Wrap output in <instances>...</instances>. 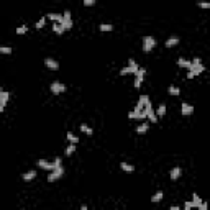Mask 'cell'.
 Returning <instances> with one entry per match:
<instances>
[{"instance_id":"obj_4","label":"cell","mask_w":210,"mask_h":210,"mask_svg":"<svg viewBox=\"0 0 210 210\" xmlns=\"http://www.w3.org/2000/svg\"><path fill=\"white\" fill-rule=\"evenodd\" d=\"M62 174H64V168H56L53 171V173L49 174V176H48V182H54V181H58L59 177H62Z\"/></svg>"},{"instance_id":"obj_26","label":"cell","mask_w":210,"mask_h":210,"mask_svg":"<svg viewBox=\"0 0 210 210\" xmlns=\"http://www.w3.org/2000/svg\"><path fill=\"white\" fill-rule=\"evenodd\" d=\"M99 28H100V31H112V30H113V26H112L110 23H102Z\"/></svg>"},{"instance_id":"obj_3","label":"cell","mask_w":210,"mask_h":210,"mask_svg":"<svg viewBox=\"0 0 210 210\" xmlns=\"http://www.w3.org/2000/svg\"><path fill=\"white\" fill-rule=\"evenodd\" d=\"M49 89H51V92H53L54 95H59V94H62V92H66V86H64L62 82H59V81L51 84Z\"/></svg>"},{"instance_id":"obj_8","label":"cell","mask_w":210,"mask_h":210,"mask_svg":"<svg viewBox=\"0 0 210 210\" xmlns=\"http://www.w3.org/2000/svg\"><path fill=\"white\" fill-rule=\"evenodd\" d=\"M181 112H182V115H192L194 113V107L190 105V103H182V107H181Z\"/></svg>"},{"instance_id":"obj_12","label":"cell","mask_w":210,"mask_h":210,"mask_svg":"<svg viewBox=\"0 0 210 210\" xmlns=\"http://www.w3.org/2000/svg\"><path fill=\"white\" fill-rule=\"evenodd\" d=\"M46 18L51 21H54V23H62V15H56V13H48L46 15Z\"/></svg>"},{"instance_id":"obj_16","label":"cell","mask_w":210,"mask_h":210,"mask_svg":"<svg viewBox=\"0 0 210 210\" xmlns=\"http://www.w3.org/2000/svg\"><path fill=\"white\" fill-rule=\"evenodd\" d=\"M148 128H149V123L148 122H144V123H141L140 127L136 128V133H138V135H144V133L148 132Z\"/></svg>"},{"instance_id":"obj_10","label":"cell","mask_w":210,"mask_h":210,"mask_svg":"<svg viewBox=\"0 0 210 210\" xmlns=\"http://www.w3.org/2000/svg\"><path fill=\"white\" fill-rule=\"evenodd\" d=\"M176 45H179V36H169L166 40V48H173Z\"/></svg>"},{"instance_id":"obj_39","label":"cell","mask_w":210,"mask_h":210,"mask_svg":"<svg viewBox=\"0 0 210 210\" xmlns=\"http://www.w3.org/2000/svg\"><path fill=\"white\" fill-rule=\"evenodd\" d=\"M4 108H5L4 105H0V113H2V112H4Z\"/></svg>"},{"instance_id":"obj_13","label":"cell","mask_w":210,"mask_h":210,"mask_svg":"<svg viewBox=\"0 0 210 210\" xmlns=\"http://www.w3.org/2000/svg\"><path fill=\"white\" fill-rule=\"evenodd\" d=\"M21 177H23V181H25V182L33 181L35 177H36V171H28V173H25V174H23Z\"/></svg>"},{"instance_id":"obj_40","label":"cell","mask_w":210,"mask_h":210,"mask_svg":"<svg viewBox=\"0 0 210 210\" xmlns=\"http://www.w3.org/2000/svg\"><path fill=\"white\" fill-rule=\"evenodd\" d=\"M81 210H87V207H86V205H82V207H81Z\"/></svg>"},{"instance_id":"obj_33","label":"cell","mask_w":210,"mask_h":210,"mask_svg":"<svg viewBox=\"0 0 210 210\" xmlns=\"http://www.w3.org/2000/svg\"><path fill=\"white\" fill-rule=\"evenodd\" d=\"M197 210H207V204H205V202H202L200 205L197 207Z\"/></svg>"},{"instance_id":"obj_9","label":"cell","mask_w":210,"mask_h":210,"mask_svg":"<svg viewBox=\"0 0 210 210\" xmlns=\"http://www.w3.org/2000/svg\"><path fill=\"white\" fill-rule=\"evenodd\" d=\"M120 168H122V171H125L127 174L135 173V166H133V164H128V163H120Z\"/></svg>"},{"instance_id":"obj_17","label":"cell","mask_w":210,"mask_h":210,"mask_svg":"<svg viewBox=\"0 0 210 210\" xmlns=\"http://www.w3.org/2000/svg\"><path fill=\"white\" fill-rule=\"evenodd\" d=\"M166 110H168V108H166V105H164V103H161V105H158V112L154 113V115L159 117V118H163V117L166 115Z\"/></svg>"},{"instance_id":"obj_1","label":"cell","mask_w":210,"mask_h":210,"mask_svg":"<svg viewBox=\"0 0 210 210\" xmlns=\"http://www.w3.org/2000/svg\"><path fill=\"white\" fill-rule=\"evenodd\" d=\"M140 69V66L136 64V61L133 58L128 59V66L123 67V69L120 71V76H127V74H136V71Z\"/></svg>"},{"instance_id":"obj_35","label":"cell","mask_w":210,"mask_h":210,"mask_svg":"<svg viewBox=\"0 0 210 210\" xmlns=\"http://www.w3.org/2000/svg\"><path fill=\"white\" fill-rule=\"evenodd\" d=\"M199 7H202V8H209L210 5H209V4H204V2H202V4H199Z\"/></svg>"},{"instance_id":"obj_5","label":"cell","mask_w":210,"mask_h":210,"mask_svg":"<svg viewBox=\"0 0 210 210\" xmlns=\"http://www.w3.org/2000/svg\"><path fill=\"white\" fill-rule=\"evenodd\" d=\"M45 66L48 67V69H51V71H58L59 69V62L56 61V59H53V58H46L45 59Z\"/></svg>"},{"instance_id":"obj_18","label":"cell","mask_w":210,"mask_h":210,"mask_svg":"<svg viewBox=\"0 0 210 210\" xmlns=\"http://www.w3.org/2000/svg\"><path fill=\"white\" fill-rule=\"evenodd\" d=\"M200 204H202V199L197 195V192H194L192 194V207H194V209H197Z\"/></svg>"},{"instance_id":"obj_14","label":"cell","mask_w":210,"mask_h":210,"mask_svg":"<svg viewBox=\"0 0 210 210\" xmlns=\"http://www.w3.org/2000/svg\"><path fill=\"white\" fill-rule=\"evenodd\" d=\"M72 25H74V23H72V18H62L61 26L64 28V31H66V30H71L72 28Z\"/></svg>"},{"instance_id":"obj_24","label":"cell","mask_w":210,"mask_h":210,"mask_svg":"<svg viewBox=\"0 0 210 210\" xmlns=\"http://www.w3.org/2000/svg\"><path fill=\"white\" fill-rule=\"evenodd\" d=\"M168 92H169L171 95H179V94H181V91H179V87H176V86H169Z\"/></svg>"},{"instance_id":"obj_11","label":"cell","mask_w":210,"mask_h":210,"mask_svg":"<svg viewBox=\"0 0 210 210\" xmlns=\"http://www.w3.org/2000/svg\"><path fill=\"white\" fill-rule=\"evenodd\" d=\"M181 176H182V169L181 168H173L171 169V179H173V181H177Z\"/></svg>"},{"instance_id":"obj_21","label":"cell","mask_w":210,"mask_h":210,"mask_svg":"<svg viewBox=\"0 0 210 210\" xmlns=\"http://www.w3.org/2000/svg\"><path fill=\"white\" fill-rule=\"evenodd\" d=\"M144 74H146V71H144V67H140V69L136 71L135 79H140V81H144Z\"/></svg>"},{"instance_id":"obj_20","label":"cell","mask_w":210,"mask_h":210,"mask_svg":"<svg viewBox=\"0 0 210 210\" xmlns=\"http://www.w3.org/2000/svg\"><path fill=\"white\" fill-rule=\"evenodd\" d=\"M53 31L56 35H62L64 33V28L61 26V23H53Z\"/></svg>"},{"instance_id":"obj_25","label":"cell","mask_w":210,"mask_h":210,"mask_svg":"<svg viewBox=\"0 0 210 210\" xmlns=\"http://www.w3.org/2000/svg\"><path fill=\"white\" fill-rule=\"evenodd\" d=\"M45 23H46V17H43V18H40V20L35 23V28L36 30H41L43 26H45Z\"/></svg>"},{"instance_id":"obj_31","label":"cell","mask_w":210,"mask_h":210,"mask_svg":"<svg viewBox=\"0 0 210 210\" xmlns=\"http://www.w3.org/2000/svg\"><path fill=\"white\" fill-rule=\"evenodd\" d=\"M61 164H62V159H61V158H56V159H54V169L61 168Z\"/></svg>"},{"instance_id":"obj_29","label":"cell","mask_w":210,"mask_h":210,"mask_svg":"<svg viewBox=\"0 0 210 210\" xmlns=\"http://www.w3.org/2000/svg\"><path fill=\"white\" fill-rule=\"evenodd\" d=\"M76 151V144H67V148H66V156H71L72 153Z\"/></svg>"},{"instance_id":"obj_19","label":"cell","mask_w":210,"mask_h":210,"mask_svg":"<svg viewBox=\"0 0 210 210\" xmlns=\"http://www.w3.org/2000/svg\"><path fill=\"white\" fill-rule=\"evenodd\" d=\"M66 136H67V140L71 141V144H77V143H79V138H77V136L74 135V133L67 132V133H66Z\"/></svg>"},{"instance_id":"obj_22","label":"cell","mask_w":210,"mask_h":210,"mask_svg":"<svg viewBox=\"0 0 210 210\" xmlns=\"http://www.w3.org/2000/svg\"><path fill=\"white\" fill-rule=\"evenodd\" d=\"M163 195H164V194H163V190H158V192L151 197V202H159V200H163Z\"/></svg>"},{"instance_id":"obj_6","label":"cell","mask_w":210,"mask_h":210,"mask_svg":"<svg viewBox=\"0 0 210 210\" xmlns=\"http://www.w3.org/2000/svg\"><path fill=\"white\" fill-rule=\"evenodd\" d=\"M36 164L41 169H46V171H54V163H49V161H46V159H38Z\"/></svg>"},{"instance_id":"obj_42","label":"cell","mask_w":210,"mask_h":210,"mask_svg":"<svg viewBox=\"0 0 210 210\" xmlns=\"http://www.w3.org/2000/svg\"><path fill=\"white\" fill-rule=\"evenodd\" d=\"M21 210H25V209H21Z\"/></svg>"},{"instance_id":"obj_32","label":"cell","mask_w":210,"mask_h":210,"mask_svg":"<svg viewBox=\"0 0 210 210\" xmlns=\"http://www.w3.org/2000/svg\"><path fill=\"white\" fill-rule=\"evenodd\" d=\"M84 5H86V7H94L95 0H84Z\"/></svg>"},{"instance_id":"obj_2","label":"cell","mask_w":210,"mask_h":210,"mask_svg":"<svg viewBox=\"0 0 210 210\" xmlns=\"http://www.w3.org/2000/svg\"><path fill=\"white\" fill-rule=\"evenodd\" d=\"M154 46H156V40H154L153 36H144L143 38V51L144 53H151Z\"/></svg>"},{"instance_id":"obj_7","label":"cell","mask_w":210,"mask_h":210,"mask_svg":"<svg viewBox=\"0 0 210 210\" xmlns=\"http://www.w3.org/2000/svg\"><path fill=\"white\" fill-rule=\"evenodd\" d=\"M204 69H205V67L202 66V64H192V66H190V69H189V72H192L194 77H195V76L202 74V72H204Z\"/></svg>"},{"instance_id":"obj_37","label":"cell","mask_w":210,"mask_h":210,"mask_svg":"<svg viewBox=\"0 0 210 210\" xmlns=\"http://www.w3.org/2000/svg\"><path fill=\"white\" fill-rule=\"evenodd\" d=\"M128 118H132V120H135V113H133V112H130V113H128Z\"/></svg>"},{"instance_id":"obj_23","label":"cell","mask_w":210,"mask_h":210,"mask_svg":"<svg viewBox=\"0 0 210 210\" xmlns=\"http://www.w3.org/2000/svg\"><path fill=\"white\" fill-rule=\"evenodd\" d=\"M10 99V94L8 92H4V94H2V97H0V105H7V100Z\"/></svg>"},{"instance_id":"obj_27","label":"cell","mask_w":210,"mask_h":210,"mask_svg":"<svg viewBox=\"0 0 210 210\" xmlns=\"http://www.w3.org/2000/svg\"><path fill=\"white\" fill-rule=\"evenodd\" d=\"M12 48L10 46H0V54H12Z\"/></svg>"},{"instance_id":"obj_41","label":"cell","mask_w":210,"mask_h":210,"mask_svg":"<svg viewBox=\"0 0 210 210\" xmlns=\"http://www.w3.org/2000/svg\"><path fill=\"white\" fill-rule=\"evenodd\" d=\"M2 94H4V91H2V87H0V97H2Z\"/></svg>"},{"instance_id":"obj_28","label":"cell","mask_w":210,"mask_h":210,"mask_svg":"<svg viewBox=\"0 0 210 210\" xmlns=\"http://www.w3.org/2000/svg\"><path fill=\"white\" fill-rule=\"evenodd\" d=\"M81 132H84L86 135H89V136H91L92 133H94V130H92V128H89L87 125H81Z\"/></svg>"},{"instance_id":"obj_36","label":"cell","mask_w":210,"mask_h":210,"mask_svg":"<svg viewBox=\"0 0 210 210\" xmlns=\"http://www.w3.org/2000/svg\"><path fill=\"white\" fill-rule=\"evenodd\" d=\"M185 209H194V207H192V202H185Z\"/></svg>"},{"instance_id":"obj_38","label":"cell","mask_w":210,"mask_h":210,"mask_svg":"<svg viewBox=\"0 0 210 210\" xmlns=\"http://www.w3.org/2000/svg\"><path fill=\"white\" fill-rule=\"evenodd\" d=\"M169 210H179V207H177V205H173V207H171Z\"/></svg>"},{"instance_id":"obj_34","label":"cell","mask_w":210,"mask_h":210,"mask_svg":"<svg viewBox=\"0 0 210 210\" xmlns=\"http://www.w3.org/2000/svg\"><path fill=\"white\" fill-rule=\"evenodd\" d=\"M190 62H192V64H202L200 58H194V59H192V61H190Z\"/></svg>"},{"instance_id":"obj_15","label":"cell","mask_w":210,"mask_h":210,"mask_svg":"<svg viewBox=\"0 0 210 210\" xmlns=\"http://www.w3.org/2000/svg\"><path fill=\"white\" fill-rule=\"evenodd\" d=\"M177 66H179V67H185V69H190L192 62L187 61V59H184V58H179V61H177Z\"/></svg>"},{"instance_id":"obj_30","label":"cell","mask_w":210,"mask_h":210,"mask_svg":"<svg viewBox=\"0 0 210 210\" xmlns=\"http://www.w3.org/2000/svg\"><path fill=\"white\" fill-rule=\"evenodd\" d=\"M26 31H28V26L26 25H21V26H18L17 28V35H25Z\"/></svg>"}]
</instances>
